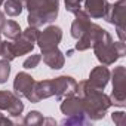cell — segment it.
I'll use <instances>...</instances> for the list:
<instances>
[{"label": "cell", "instance_id": "obj_1", "mask_svg": "<svg viewBox=\"0 0 126 126\" xmlns=\"http://www.w3.org/2000/svg\"><path fill=\"white\" fill-rule=\"evenodd\" d=\"M76 95L82 98L85 113L89 120H101L104 119L105 113L111 107L110 96L104 94V91H99L89 85L88 80H82L76 86Z\"/></svg>", "mask_w": 126, "mask_h": 126}, {"label": "cell", "instance_id": "obj_2", "mask_svg": "<svg viewBox=\"0 0 126 126\" xmlns=\"http://www.w3.org/2000/svg\"><path fill=\"white\" fill-rule=\"evenodd\" d=\"M94 53L96 56V59L101 62L102 65H113L114 62L120 58L125 56L126 53V46L123 42H114L111 34L101 28L94 45H92Z\"/></svg>", "mask_w": 126, "mask_h": 126}, {"label": "cell", "instance_id": "obj_3", "mask_svg": "<svg viewBox=\"0 0 126 126\" xmlns=\"http://www.w3.org/2000/svg\"><path fill=\"white\" fill-rule=\"evenodd\" d=\"M24 8L28 11V25L40 28L56 19L59 0H24Z\"/></svg>", "mask_w": 126, "mask_h": 126}, {"label": "cell", "instance_id": "obj_4", "mask_svg": "<svg viewBox=\"0 0 126 126\" xmlns=\"http://www.w3.org/2000/svg\"><path fill=\"white\" fill-rule=\"evenodd\" d=\"M59 102H61L59 110H61L62 114L65 116V119L61 122V125H67V126H86V125L92 123V120H89L86 113H85L83 101H82L80 96L73 95V96L64 98Z\"/></svg>", "mask_w": 126, "mask_h": 126}, {"label": "cell", "instance_id": "obj_5", "mask_svg": "<svg viewBox=\"0 0 126 126\" xmlns=\"http://www.w3.org/2000/svg\"><path fill=\"white\" fill-rule=\"evenodd\" d=\"M110 79L113 82V91L108 95L111 105L123 108L126 105V68L125 65H119L110 73Z\"/></svg>", "mask_w": 126, "mask_h": 126}, {"label": "cell", "instance_id": "obj_6", "mask_svg": "<svg viewBox=\"0 0 126 126\" xmlns=\"http://www.w3.org/2000/svg\"><path fill=\"white\" fill-rule=\"evenodd\" d=\"M39 28L36 27H27L25 30H22L21 36L14 40V50H15V56H22V55H27L30 53L34 46H36V42H37V37H39Z\"/></svg>", "mask_w": 126, "mask_h": 126}, {"label": "cell", "instance_id": "obj_7", "mask_svg": "<svg viewBox=\"0 0 126 126\" xmlns=\"http://www.w3.org/2000/svg\"><path fill=\"white\" fill-rule=\"evenodd\" d=\"M62 40V30L58 25H47L46 28H43L42 31H39V37H37V46L40 47L42 52L50 50L58 47V45Z\"/></svg>", "mask_w": 126, "mask_h": 126}, {"label": "cell", "instance_id": "obj_8", "mask_svg": "<svg viewBox=\"0 0 126 126\" xmlns=\"http://www.w3.org/2000/svg\"><path fill=\"white\" fill-rule=\"evenodd\" d=\"M76 86H77V82L71 76H58L52 79L53 96L56 98V101H62L64 98L76 95Z\"/></svg>", "mask_w": 126, "mask_h": 126}, {"label": "cell", "instance_id": "obj_9", "mask_svg": "<svg viewBox=\"0 0 126 126\" xmlns=\"http://www.w3.org/2000/svg\"><path fill=\"white\" fill-rule=\"evenodd\" d=\"M0 110H5L12 117H19L24 111V102L11 91H0Z\"/></svg>", "mask_w": 126, "mask_h": 126}, {"label": "cell", "instance_id": "obj_10", "mask_svg": "<svg viewBox=\"0 0 126 126\" xmlns=\"http://www.w3.org/2000/svg\"><path fill=\"white\" fill-rule=\"evenodd\" d=\"M125 9H126V0H116L114 3H107L104 19L114 27L125 28Z\"/></svg>", "mask_w": 126, "mask_h": 126}, {"label": "cell", "instance_id": "obj_11", "mask_svg": "<svg viewBox=\"0 0 126 126\" xmlns=\"http://www.w3.org/2000/svg\"><path fill=\"white\" fill-rule=\"evenodd\" d=\"M50 96H53L52 80H40V82L36 80L34 85H33V89L27 95V99L33 104H37L42 99H47Z\"/></svg>", "mask_w": 126, "mask_h": 126}, {"label": "cell", "instance_id": "obj_12", "mask_svg": "<svg viewBox=\"0 0 126 126\" xmlns=\"http://www.w3.org/2000/svg\"><path fill=\"white\" fill-rule=\"evenodd\" d=\"M34 82H36L34 77L30 76L28 73H25V71L18 73L14 80V94L18 95L19 98H27V95L33 89Z\"/></svg>", "mask_w": 126, "mask_h": 126}, {"label": "cell", "instance_id": "obj_13", "mask_svg": "<svg viewBox=\"0 0 126 126\" xmlns=\"http://www.w3.org/2000/svg\"><path fill=\"white\" fill-rule=\"evenodd\" d=\"M89 85L99 89V91H104L105 86L108 85L110 82V70L107 68V65H98L95 68L91 70L89 73V79H88Z\"/></svg>", "mask_w": 126, "mask_h": 126}, {"label": "cell", "instance_id": "obj_14", "mask_svg": "<svg viewBox=\"0 0 126 126\" xmlns=\"http://www.w3.org/2000/svg\"><path fill=\"white\" fill-rule=\"evenodd\" d=\"M91 24H92V22H91V16L86 14L85 9H82V11H79L77 14H74V21L71 22V28H70L71 37L77 40V39L89 28Z\"/></svg>", "mask_w": 126, "mask_h": 126}, {"label": "cell", "instance_id": "obj_15", "mask_svg": "<svg viewBox=\"0 0 126 126\" xmlns=\"http://www.w3.org/2000/svg\"><path fill=\"white\" fill-rule=\"evenodd\" d=\"M101 28H102L101 25H98V24H94V22H92V24L89 25V28H88V30H86V31H85L79 39H77V43H76V47H74V49H76V50H79V52H83V50L91 49Z\"/></svg>", "mask_w": 126, "mask_h": 126}, {"label": "cell", "instance_id": "obj_16", "mask_svg": "<svg viewBox=\"0 0 126 126\" xmlns=\"http://www.w3.org/2000/svg\"><path fill=\"white\" fill-rule=\"evenodd\" d=\"M43 62L52 70H61L65 64V56L58 47L43 52Z\"/></svg>", "mask_w": 126, "mask_h": 126}, {"label": "cell", "instance_id": "obj_17", "mask_svg": "<svg viewBox=\"0 0 126 126\" xmlns=\"http://www.w3.org/2000/svg\"><path fill=\"white\" fill-rule=\"evenodd\" d=\"M105 8H107V0H83V9L94 19L104 18Z\"/></svg>", "mask_w": 126, "mask_h": 126}, {"label": "cell", "instance_id": "obj_18", "mask_svg": "<svg viewBox=\"0 0 126 126\" xmlns=\"http://www.w3.org/2000/svg\"><path fill=\"white\" fill-rule=\"evenodd\" d=\"M21 33H22V30H21V27H19V24L16 21L6 19V22H5V25L2 28V34L5 36V39L14 42L21 36Z\"/></svg>", "mask_w": 126, "mask_h": 126}, {"label": "cell", "instance_id": "obj_19", "mask_svg": "<svg viewBox=\"0 0 126 126\" xmlns=\"http://www.w3.org/2000/svg\"><path fill=\"white\" fill-rule=\"evenodd\" d=\"M5 15L8 16H19L24 11V0H5Z\"/></svg>", "mask_w": 126, "mask_h": 126}, {"label": "cell", "instance_id": "obj_20", "mask_svg": "<svg viewBox=\"0 0 126 126\" xmlns=\"http://www.w3.org/2000/svg\"><path fill=\"white\" fill-rule=\"evenodd\" d=\"M43 116H42V113L40 111H37V110H31L24 119H22V125H25V126H39V125H43Z\"/></svg>", "mask_w": 126, "mask_h": 126}, {"label": "cell", "instance_id": "obj_21", "mask_svg": "<svg viewBox=\"0 0 126 126\" xmlns=\"http://www.w3.org/2000/svg\"><path fill=\"white\" fill-rule=\"evenodd\" d=\"M0 56L8 59V61H14L15 56V50H14V42L12 40H2V49H0Z\"/></svg>", "mask_w": 126, "mask_h": 126}, {"label": "cell", "instance_id": "obj_22", "mask_svg": "<svg viewBox=\"0 0 126 126\" xmlns=\"http://www.w3.org/2000/svg\"><path fill=\"white\" fill-rule=\"evenodd\" d=\"M9 76H11V61L2 58L0 59V85L6 83Z\"/></svg>", "mask_w": 126, "mask_h": 126}, {"label": "cell", "instance_id": "obj_23", "mask_svg": "<svg viewBox=\"0 0 126 126\" xmlns=\"http://www.w3.org/2000/svg\"><path fill=\"white\" fill-rule=\"evenodd\" d=\"M40 61H42V55L33 53V55H30V56L22 62V67H24L25 70H33V68H36V67L40 64Z\"/></svg>", "mask_w": 126, "mask_h": 126}, {"label": "cell", "instance_id": "obj_24", "mask_svg": "<svg viewBox=\"0 0 126 126\" xmlns=\"http://www.w3.org/2000/svg\"><path fill=\"white\" fill-rule=\"evenodd\" d=\"M65 9L67 12L77 14L83 9V0H65Z\"/></svg>", "mask_w": 126, "mask_h": 126}, {"label": "cell", "instance_id": "obj_25", "mask_svg": "<svg viewBox=\"0 0 126 126\" xmlns=\"http://www.w3.org/2000/svg\"><path fill=\"white\" fill-rule=\"evenodd\" d=\"M125 117H126V113L125 111H114L111 114V120L117 125V126H123L125 125Z\"/></svg>", "mask_w": 126, "mask_h": 126}, {"label": "cell", "instance_id": "obj_26", "mask_svg": "<svg viewBox=\"0 0 126 126\" xmlns=\"http://www.w3.org/2000/svg\"><path fill=\"white\" fill-rule=\"evenodd\" d=\"M116 31H117V36H119V39H120V42H123V43H125V40H126V36H125V28H120V27H116Z\"/></svg>", "mask_w": 126, "mask_h": 126}, {"label": "cell", "instance_id": "obj_27", "mask_svg": "<svg viewBox=\"0 0 126 126\" xmlns=\"http://www.w3.org/2000/svg\"><path fill=\"white\" fill-rule=\"evenodd\" d=\"M0 125H9V126H11V125H14V122H12L9 117H5L2 113H0Z\"/></svg>", "mask_w": 126, "mask_h": 126}, {"label": "cell", "instance_id": "obj_28", "mask_svg": "<svg viewBox=\"0 0 126 126\" xmlns=\"http://www.w3.org/2000/svg\"><path fill=\"white\" fill-rule=\"evenodd\" d=\"M5 22H6V15H5V12L0 11V36H2V28H3Z\"/></svg>", "mask_w": 126, "mask_h": 126}, {"label": "cell", "instance_id": "obj_29", "mask_svg": "<svg viewBox=\"0 0 126 126\" xmlns=\"http://www.w3.org/2000/svg\"><path fill=\"white\" fill-rule=\"evenodd\" d=\"M3 3H5V0H0V6H2Z\"/></svg>", "mask_w": 126, "mask_h": 126}, {"label": "cell", "instance_id": "obj_30", "mask_svg": "<svg viewBox=\"0 0 126 126\" xmlns=\"http://www.w3.org/2000/svg\"><path fill=\"white\" fill-rule=\"evenodd\" d=\"M0 49H2V39H0Z\"/></svg>", "mask_w": 126, "mask_h": 126}, {"label": "cell", "instance_id": "obj_31", "mask_svg": "<svg viewBox=\"0 0 126 126\" xmlns=\"http://www.w3.org/2000/svg\"><path fill=\"white\" fill-rule=\"evenodd\" d=\"M114 2H116V0H114Z\"/></svg>", "mask_w": 126, "mask_h": 126}]
</instances>
